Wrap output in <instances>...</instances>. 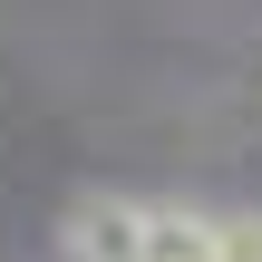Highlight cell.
Returning <instances> with one entry per match:
<instances>
[{"instance_id":"3","label":"cell","mask_w":262,"mask_h":262,"mask_svg":"<svg viewBox=\"0 0 262 262\" xmlns=\"http://www.w3.org/2000/svg\"><path fill=\"white\" fill-rule=\"evenodd\" d=\"M214 262H262V214H253V204L214 214Z\"/></svg>"},{"instance_id":"1","label":"cell","mask_w":262,"mask_h":262,"mask_svg":"<svg viewBox=\"0 0 262 262\" xmlns=\"http://www.w3.org/2000/svg\"><path fill=\"white\" fill-rule=\"evenodd\" d=\"M58 243H68V262H146V204L136 194H78Z\"/></svg>"},{"instance_id":"2","label":"cell","mask_w":262,"mask_h":262,"mask_svg":"<svg viewBox=\"0 0 262 262\" xmlns=\"http://www.w3.org/2000/svg\"><path fill=\"white\" fill-rule=\"evenodd\" d=\"M146 262H214V214H194V204H146Z\"/></svg>"}]
</instances>
